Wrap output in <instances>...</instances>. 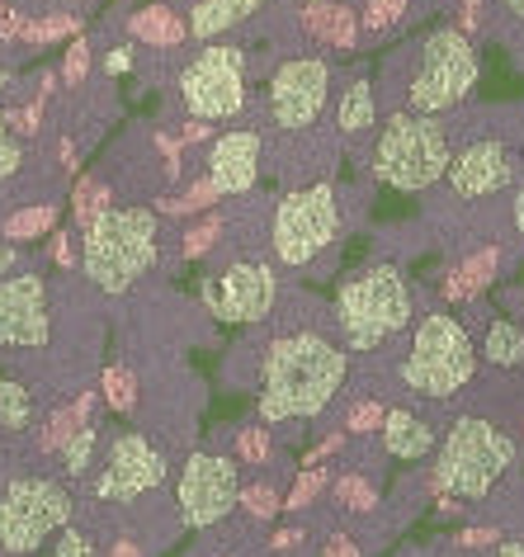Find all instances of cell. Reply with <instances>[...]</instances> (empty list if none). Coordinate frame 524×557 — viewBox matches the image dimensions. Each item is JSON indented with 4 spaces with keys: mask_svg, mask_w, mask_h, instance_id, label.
<instances>
[{
    "mask_svg": "<svg viewBox=\"0 0 524 557\" xmlns=\"http://www.w3.org/2000/svg\"><path fill=\"white\" fill-rule=\"evenodd\" d=\"M330 95V66L322 58H294L270 76L265 114L279 133H308L326 109Z\"/></svg>",
    "mask_w": 524,
    "mask_h": 557,
    "instance_id": "obj_12",
    "label": "cell"
},
{
    "mask_svg": "<svg viewBox=\"0 0 524 557\" xmlns=\"http://www.w3.org/2000/svg\"><path fill=\"white\" fill-rule=\"evenodd\" d=\"M72 524V496L48 478H15L0 492V553L29 557L48 534Z\"/></svg>",
    "mask_w": 524,
    "mask_h": 557,
    "instance_id": "obj_8",
    "label": "cell"
},
{
    "mask_svg": "<svg viewBox=\"0 0 524 557\" xmlns=\"http://www.w3.org/2000/svg\"><path fill=\"white\" fill-rule=\"evenodd\" d=\"M326 557H360V543L345 539V534H336V539L326 543Z\"/></svg>",
    "mask_w": 524,
    "mask_h": 557,
    "instance_id": "obj_45",
    "label": "cell"
},
{
    "mask_svg": "<svg viewBox=\"0 0 524 557\" xmlns=\"http://www.w3.org/2000/svg\"><path fill=\"white\" fill-rule=\"evenodd\" d=\"M482 355H487V364L491 369H515L524 364V331L515 322H496L487 326V336H482Z\"/></svg>",
    "mask_w": 524,
    "mask_h": 557,
    "instance_id": "obj_23",
    "label": "cell"
},
{
    "mask_svg": "<svg viewBox=\"0 0 524 557\" xmlns=\"http://www.w3.org/2000/svg\"><path fill=\"white\" fill-rule=\"evenodd\" d=\"M10 128H15V137H34L38 128H43V95L29 104V109H5Z\"/></svg>",
    "mask_w": 524,
    "mask_h": 557,
    "instance_id": "obj_42",
    "label": "cell"
},
{
    "mask_svg": "<svg viewBox=\"0 0 524 557\" xmlns=\"http://www.w3.org/2000/svg\"><path fill=\"white\" fill-rule=\"evenodd\" d=\"M109 557H142V548H137L133 539H118L114 548H109Z\"/></svg>",
    "mask_w": 524,
    "mask_h": 557,
    "instance_id": "obj_50",
    "label": "cell"
},
{
    "mask_svg": "<svg viewBox=\"0 0 524 557\" xmlns=\"http://www.w3.org/2000/svg\"><path fill=\"white\" fill-rule=\"evenodd\" d=\"M10 81H15V76H10L5 66H0V90H10Z\"/></svg>",
    "mask_w": 524,
    "mask_h": 557,
    "instance_id": "obj_54",
    "label": "cell"
},
{
    "mask_svg": "<svg viewBox=\"0 0 524 557\" xmlns=\"http://www.w3.org/2000/svg\"><path fill=\"white\" fill-rule=\"evenodd\" d=\"M336 322L345 336V350L364 355L388 345L397 331L411 326V288L397 264H369L350 274L336 298Z\"/></svg>",
    "mask_w": 524,
    "mask_h": 557,
    "instance_id": "obj_3",
    "label": "cell"
},
{
    "mask_svg": "<svg viewBox=\"0 0 524 557\" xmlns=\"http://www.w3.org/2000/svg\"><path fill=\"white\" fill-rule=\"evenodd\" d=\"M439 180L449 185L453 199H491L515 180V157H510L506 143L482 137V143H467L459 157H449Z\"/></svg>",
    "mask_w": 524,
    "mask_h": 557,
    "instance_id": "obj_16",
    "label": "cell"
},
{
    "mask_svg": "<svg viewBox=\"0 0 524 557\" xmlns=\"http://www.w3.org/2000/svg\"><path fill=\"white\" fill-rule=\"evenodd\" d=\"M86 421H90V393H80V401H72V407L58 411V416H52V421L43 425V435H38V444H43V449H62V444L72 440Z\"/></svg>",
    "mask_w": 524,
    "mask_h": 557,
    "instance_id": "obj_26",
    "label": "cell"
},
{
    "mask_svg": "<svg viewBox=\"0 0 524 557\" xmlns=\"http://www.w3.org/2000/svg\"><path fill=\"white\" fill-rule=\"evenodd\" d=\"M378 123V104H374V86L360 76L350 90L340 95V104H336V128L340 137H364L369 128Z\"/></svg>",
    "mask_w": 524,
    "mask_h": 557,
    "instance_id": "obj_22",
    "label": "cell"
},
{
    "mask_svg": "<svg viewBox=\"0 0 524 557\" xmlns=\"http://www.w3.org/2000/svg\"><path fill=\"white\" fill-rule=\"evenodd\" d=\"M241 496V472L223 454H189L175 482V506L189 529H209L237 510Z\"/></svg>",
    "mask_w": 524,
    "mask_h": 557,
    "instance_id": "obj_11",
    "label": "cell"
},
{
    "mask_svg": "<svg viewBox=\"0 0 524 557\" xmlns=\"http://www.w3.org/2000/svg\"><path fill=\"white\" fill-rule=\"evenodd\" d=\"M496 270H501V246H487V250H477V256H467L459 270L449 274V284H445V298L449 302H467V298H477L482 288L496 278Z\"/></svg>",
    "mask_w": 524,
    "mask_h": 557,
    "instance_id": "obj_21",
    "label": "cell"
},
{
    "mask_svg": "<svg viewBox=\"0 0 524 557\" xmlns=\"http://www.w3.org/2000/svg\"><path fill=\"white\" fill-rule=\"evenodd\" d=\"M15 264H20V250H15V246H5V242H0V278H5L10 270H15Z\"/></svg>",
    "mask_w": 524,
    "mask_h": 557,
    "instance_id": "obj_47",
    "label": "cell"
},
{
    "mask_svg": "<svg viewBox=\"0 0 524 557\" xmlns=\"http://www.w3.org/2000/svg\"><path fill=\"white\" fill-rule=\"evenodd\" d=\"M326 482H330V472H326V468H308V472H302V478L294 482V492H288L284 506H288V510H308L312 500L322 496V486H326Z\"/></svg>",
    "mask_w": 524,
    "mask_h": 557,
    "instance_id": "obj_35",
    "label": "cell"
},
{
    "mask_svg": "<svg viewBox=\"0 0 524 557\" xmlns=\"http://www.w3.org/2000/svg\"><path fill=\"white\" fill-rule=\"evenodd\" d=\"M302 543V529H284L279 539H274V553H288V548H298Z\"/></svg>",
    "mask_w": 524,
    "mask_h": 557,
    "instance_id": "obj_48",
    "label": "cell"
},
{
    "mask_svg": "<svg viewBox=\"0 0 524 557\" xmlns=\"http://www.w3.org/2000/svg\"><path fill=\"white\" fill-rule=\"evenodd\" d=\"M473 369H477V350H473V336H467V326L459 317L425 312L421 322L411 326V345L402 359V379L411 393L445 401L459 393V387L473 383Z\"/></svg>",
    "mask_w": 524,
    "mask_h": 557,
    "instance_id": "obj_4",
    "label": "cell"
},
{
    "mask_svg": "<svg viewBox=\"0 0 524 557\" xmlns=\"http://www.w3.org/2000/svg\"><path fill=\"white\" fill-rule=\"evenodd\" d=\"M203 298H209V308L223 317V322L251 326L260 317H270L274 298H279V274L260 260H237L203 288Z\"/></svg>",
    "mask_w": 524,
    "mask_h": 557,
    "instance_id": "obj_14",
    "label": "cell"
},
{
    "mask_svg": "<svg viewBox=\"0 0 524 557\" xmlns=\"http://www.w3.org/2000/svg\"><path fill=\"white\" fill-rule=\"evenodd\" d=\"M340 227V208H336V185H308L284 194V203L274 208V256L284 264H312L322 250L336 242Z\"/></svg>",
    "mask_w": 524,
    "mask_h": 557,
    "instance_id": "obj_9",
    "label": "cell"
},
{
    "mask_svg": "<svg viewBox=\"0 0 524 557\" xmlns=\"http://www.w3.org/2000/svg\"><path fill=\"white\" fill-rule=\"evenodd\" d=\"M104 208H109V189L95 175H80V185L72 189V213H76V222H95Z\"/></svg>",
    "mask_w": 524,
    "mask_h": 557,
    "instance_id": "obj_28",
    "label": "cell"
},
{
    "mask_svg": "<svg viewBox=\"0 0 524 557\" xmlns=\"http://www.w3.org/2000/svg\"><path fill=\"white\" fill-rule=\"evenodd\" d=\"M52 557H95V539L86 534V529H76V524H62Z\"/></svg>",
    "mask_w": 524,
    "mask_h": 557,
    "instance_id": "obj_39",
    "label": "cell"
},
{
    "mask_svg": "<svg viewBox=\"0 0 524 557\" xmlns=\"http://www.w3.org/2000/svg\"><path fill=\"white\" fill-rule=\"evenodd\" d=\"M477 52L459 29H435L421 44V62L407 81V109L411 114H445L459 109L477 86Z\"/></svg>",
    "mask_w": 524,
    "mask_h": 557,
    "instance_id": "obj_7",
    "label": "cell"
},
{
    "mask_svg": "<svg viewBox=\"0 0 524 557\" xmlns=\"http://www.w3.org/2000/svg\"><path fill=\"white\" fill-rule=\"evenodd\" d=\"M20 165H24V147H20V137H10V119L0 109V180H10Z\"/></svg>",
    "mask_w": 524,
    "mask_h": 557,
    "instance_id": "obj_40",
    "label": "cell"
},
{
    "mask_svg": "<svg viewBox=\"0 0 524 557\" xmlns=\"http://www.w3.org/2000/svg\"><path fill=\"white\" fill-rule=\"evenodd\" d=\"M383 416H388V411H383V401L360 397L350 411H345V425H340V430H345V435H369V430L383 425Z\"/></svg>",
    "mask_w": 524,
    "mask_h": 557,
    "instance_id": "obj_33",
    "label": "cell"
},
{
    "mask_svg": "<svg viewBox=\"0 0 524 557\" xmlns=\"http://www.w3.org/2000/svg\"><path fill=\"white\" fill-rule=\"evenodd\" d=\"M345 373H350V355L316 331H294V336L270 341L265 369H260V421L284 425L322 416L326 401L340 393Z\"/></svg>",
    "mask_w": 524,
    "mask_h": 557,
    "instance_id": "obj_1",
    "label": "cell"
},
{
    "mask_svg": "<svg viewBox=\"0 0 524 557\" xmlns=\"http://www.w3.org/2000/svg\"><path fill=\"white\" fill-rule=\"evenodd\" d=\"M237 506H246V515H251V520H274V515L284 510V506H279V496H274L270 486H241Z\"/></svg>",
    "mask_w": 524,
    "mask_h": 557,
    "instance_id": "obj_36",
    "label": "cell"
},
{
    "mask_svg": "<svg viewBox=\"0 0 524 557\" xmlns=\"http://www.w3.org/2000/svg\"><path fill=\"white\" fill-rule=\"evenodd\" d=\"M302 34H308L312 44L350 52L360 44V15H354L350 5H340V0H312V5H302Z\"/></svg>",
    "mask_w": 524,
    "mask_h": 557,
    "instance_id": "obj_18",
    "label": "cell"
},
{
    "mask_svg": "<svg viewBox=\"0 0 524 557\" xmlns=\"http://www.w3.org/2000/svg\"><path fill=\"white\" fill-rule=\"evenodd\" d=\"M213 199H217V189L209 185V180H199V185H189L180 199H171L165 208H171V213H209Z\"/></svg>",
    "mask_w": 524,
    "mask_h": 557,
    "instance_id": "obj_38",
    "label": "cell"
},
{
    "mask_svg": "<svg viewBox=\"0 0 524 557\" xmlns=\"http://www.w3.org/2000/svg\"><path fill=\"white\" fill-rule=\"evenodd\" d=\"M133 66V48H109V58H104V72L109 76H123Z\"/></svg>",
    "mask_w": 524,
    "mask_h": 557,
    "instance_id": "obj_43",
    "label": "cell"
},
{
    "mask_svg": "<svg viewBox=\"0 0 524 557\" xmlns=\"http://www.w3.org/2000/svg\"><path fill=\"white\" fill-rule=\"evenodd\" d=\"M48 284L38 274L0 278V345L38 350L48 345Z\"/></svg>",
    "mask_w": 524,
    "mask_h": 557,
    "instance_id": "obj_15",
    "label": "cell"
},
{
    "mask_svg": "<svg viewBox=\"0 0 524 557\" xmlns=\"http://www.w3.org/2000/svg\"><path fill=\"white\" fill-rule=\"evenodd\" d=\"M180 100L189 119H232L246 104V52L232 44H209L180 72Z\"/></svg>",
    "mask_w": 524,
    "mask_h": 557,
    "instance_id": "obj_10",
    "label": "cell"
},
{
    "mask_svg": "<svg viewBox=\"0 0 524 557\" xmlns=\"http://www.w3.org/2000/svg\"><path fill=\"white\" fill-rule=\"evenodd\" d=\"M161 260V218L147 208H114L86 222V246H80V270L95 288L123 294Z\"/></svg>",
    "mask_w": 524,
    "mask_h": 557,
    "instance_id": "obj_2",
    "label": "cell"
},
{
    "mask_svg": "<svg viewBox=\"0 0 524 557\" xmlns=\"http://www.w3.org/2000/svg\"><path fill=\"white\" fill-rule=\"evenodd\" d=\"M407 10H411V0H369V10H364V20H360V29L383 34V29H392V24L402 20Z\"/></svg>",
    "mask_w": 524,
    "mask_h": 557,
    "instance_id": "obj_34",
    "label": "cell"
},
{
    "mask_svg": "<svg viewBox=\"0 0 524 557\" xmlns=\"http://www.w3.org/2000/svg\"><path fill=\"white\" fill-rule=\"evenodd\" d=\"M496 534H491V529H467V534L459 539L463 543V548H482V543H491Z\"/></svg>",
    "mask_w": 524,
    "mask_h": 557,
    "instance_id": "obj_49",
    "label": "cell"
},
{
    "mask_svg": "<svg viewBox=\"0 0 524 557\" xmlns=\"http://www.w3.org/2000/svg\"><path fill=\"white\" fill-rule=\"evenodd\" d=\"M336 500H340L345 510H354V515H369V510L378 506V492L360 478V472H345V478L336 482Z\"/></svg>",
    "mask_w": 524,
    "mask_h": 557,
    "instance_id": "obj_30",
    "label": "cell"
},
{
    "mask_svg": "<svg viewBox=\"0 0 524 557\" xmlns=\"http://www.w3.org/2000/svg\"><path fill=\"white\" fill-rule=\"evenodd\" d=\"M52 222H58V203H29L0 222V236H5V242H34V236L52 232Z\"/></svg>",
    "mask_w": 524,
    "mask_h": 557,
    "instance_id": "obj_24",
    "label": "cell"
},
{
    "mask_svg": "<svg viewBox=\"0 0 524 557\" xmlns=\"http://www.w3.org/2000/svg\"><path fill=\"white\" fill-rule=\"evenodd\" d=\"M52 260H58V264H76V256H72V236H66V232H52Z\"/></svg>",
    "mask_w": 524,
    "mask_h": 557,
    "instance_id": "obj_44",
    "label": "cell"
},
{
    "mask_svg": "<svg viewBox=\"0 0 524 557\" xmlns=\"http://www.w3.org/2000/svg\"><path fill=\"white\" fill-rule=\"evenodd\" d=\"M501 10L506 15H515V20H524V0H501Z\"/></svg>",
    "mask_w": 524,
    "mask_h": 557,
    "instance_id": "obj_51",
    "label": "cell"
},
{
    "mask_svg": "<svg viewBox=\"0 0 524 557\" xmlns=\"http://www.w3.org/2000/svg\"><path fill=\"white\" fill-rule=\"evenodd\" d=\"M128 29H133V38H142L151 48H180L189 38L185 15H175L171 5H142L137 15H128Z\"/></svg>",
    "mask_w": 524,
    "mask_h": 557,
    "instance_id": "obj_20",
    "label": "cell"
},
{
    "mask_svg": "<svg viewBox=\"0 0 524 557\" xmlns=\"http://www.w3.org/2000/svg\"><path fill=\"white\" fill-rule=\"evenodd\" d=\"M378 435H383V449H388L392 458H407V463L435 449V425L416 411H388L383 425H378Z\"/></svg>",
    "mask_w": 524,
    "mask_h": 557,
    "instance_id": "obj_19",
    "label": "cell"
},
{
    "mask_svg": "<svg viewBox=\"0 0 524 557\" xmlns=\"http://www.w3.org/2000/svg\"><path fill=\"white\" fill-rule=\"evenodd\" d=\"M95 444H100V425H95V421H86V425H80L72 440L62 444L58 454H62L66 478H86V472L95 468Z\"/></svg>",
    "mask_w": 524,
    "mask_h": 557,
    "instance_id": "obj_25",
    "label": "cell"
},
{
    "mask_svg": "<svg viewBox=\"0 0 524 557\" xmlns=\"http://www.w3.org/2000/svg\"><path fill=\"white\" fill-rule=\"evenodd\" d=\"M496 557H524V543H506V548L496 553Z\"/></svg>",
    "mask_w": 524,
    "mask_h": 557,
    "instance_id": "obj_53",
    "label": "cell"
},
{
    "mask_svg": "<svg viewBox=\"0 0 524 557\" xmlns=\"http://www.w3.org/2000/svg\"><path fill=\"white\" fill-rule=\"evenodd\" d=\"M29 421H34V397H29V387L0 379V430L20 435V430L29 425Z\"/></svg>",
    "mask_w": 524,
    "mask_h": 557,
    "instance_id": "obj_27",
    "label": "cell"
},
{
    "mask_svg": "<svg viewBox=\"0 0 524 557\" xmlns=\"http://www.w3.org/2000/svg\"><path fill=\"white\" fill-rule=\"evenodd\" d=\"M270 454H274V440H270V425H246L237 430V458L241 463H270Z\"/></svg>",
    "mask_w": 524,
    "mask_h": 557,
    "instance_id": "obj_32",
    "label": "cell"
},
{
    "mask_svg": "<svg viewBox=\"0 0 524 557\" xmlns=\"http://www.w3.org/2000/svg\"><path fill=\"white\" fill-rule=\"evenodd\" d=\"M20 29H24L20 10H0V38H20Z\"/></svg>",
    "mask_w": 524,
    "mask_h": 557,
    "instance_id": "obj_46",
    "label": "cell"
},
{
    "mask_svg": "<svg viewBox=\"0 0 524 557\" xmlns=\"http://www.w3.org/2000/svg\"><path fill=\"white\" fill-rule=\"evenodd\" d=\"M100 482H95V492L104 500H142L147 492H157L165 482V454L151 444L147 435H137V430H123V435L109 440L104 449V463H100Z\"/></svg>",
    "mask_w": 524,
    "mask_h": 557,
    "instance_id": "obj_13",
    "label": "cell"
},
{
    "mask_svg": "<svg viewBox=\"0 0 524 557\" xmlns=\"http://www.w3.org/2000/svg\"><path fill=\"white\" fill-rule=\"evenodd\" d=\"M217 232H223V218L209 213V218L199 222V227H189V232H185V256H189V260H195V256H209L213 242H217Z\"/></svg>",
    "mask_w": 524,
    "mask_h": 557,
    "instance_id": "obj_37",
    "label": "cell"
},
{
    "mask_svg": "<svg viewBox=\"0 0 524 557\" xmlns=\"http://www.w3.org/2000/svg\"><path fill=\"white\" fill-rule=\"evenodd\" d=\"M449 157H453V147H449L445 123L435 114L402 109V114H392L383 123V133L374 143V175L402 194H421L445 175Z\"/></svg>",
    "mask_w": 524,
    "mask_h": 557,
    "instance_id": "obj_5",
    "label": "cell"
},
{
    "mask_svg": "<svg viewBox=\"0 0 524 557\" xmlns=\"http://www.w3.org/2000/svg\"><path fill=\"white\" fill-rule=\"evenodd\" d=\"M510 463H515V444H510L506 430L482 421V416H463V421L449 425L445 444H439L435 482L453 500H482L491 496V486L506 478Z\"/></svg>",
    "mask_w": 524,
    "mask_h": 557,
    "instance_id": "obj_6",
    "label": "cell"
},
{
    "mask_svg": "<svg viewBox=\"0 0 524 557\" xmlns=\"http://www.w3.org/2000/svg\"><path fill=\"white\" fill-rule=\"evenodd\" d=\"M515 227H520V232H524V189H520V194H515Z\"/></svg>",
    "mask_w": 524,
    "mask_h": 557,
    "instance_id": "obj_52",
    "label": "cell"
},
{
    "mask_svg": "<svg viewBox=\"0 0 524 557\" xmlns=\"http://www.w3.org/2000/svg\"><path fill=\"white\" fill-rule=\"evenodd\" d=\"M104 401L114 411H133L137 407V379L123 364H114V369H104Z\"/></svg>",
    "mask_w": 524,
    "mask_h": 557,
    "instance_id": "obj_31",
    "label": "cell"
},
{
    "mask_svg": "<svg viewBox=\"0 0 524 557\" xmlns=\"http://www.w3.org/2000/svg\"><path fill=\"white\" fill-rule=\"evenodd\" d=\"M76 29H80V20H76V15H48V20H24L20 38L38 48V44H58V38L76 34Z\"/></svg>",
    "mask_w": 524,
    "mask_h": 557,
    "instance_id": "obj_29",
    "label": "cell"
},
{
    "mask_svg": "<svg viewBox=\"0 0 524 557\" xmlns=\"http://www.w3.org/2000/svg\"><path fill=\"white\" fill-rule=\"evenodd\" d=\"M90 76V44L86 38H76L72 48H66V62H62V81L66 86H80V81Z\"/></svg>",
    "mask_w": 524,
    "mask_h": 557,
    "instance_id": "obj_41",
    "label": "cell"
},
{
    "mask_svg": "<svg viewBox=\"0 0 524 557\" xmlns=\"http://www.w3.org/2000/svg\"><path fill=\"white\" fill-rule=\"evenodd\" d=\"M255 175H260V133H223L217 143L209 147V185L217 189V199L223 194H246L255 185Z\"/></svg>",
    "mask_w": 524,
    "mask_h": 557,
    "instance_id": "obj_17",
    "label": "cell"
}]
</instances>
